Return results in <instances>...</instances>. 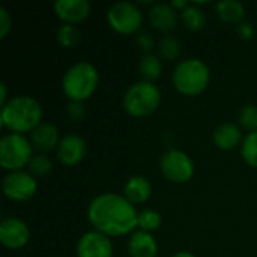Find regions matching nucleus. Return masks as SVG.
<instances>
[{
	"instance_id": "obj_7",
	"label": "nucleus",
	"mask_w": 257,
	"mask_h": 257,
	"mask_svg": "<svg viewBox=\"0 0 257 257\" xmlns=\"http://www.w3.org/2000/svg\"><path fill=\"white\" fill-rule=\"evenodd\" d=\"M110 27L120 35L136 33L143 23L142 9L133 2H117L107 12Z\"/></svg>"
},
{
	"instance_id": "obj_32",
	"label": "nucleus",
	"mask_w": 257,
	"mask_h": 257,
	"mask_svg": "<svg viewBox=\"0 0 257 257\" xmlns=\"http://www.w3.org/2000/svg\"><path fill=\"white\" fill-rule=\"evenodd\" d=\"M8 90H6V84L5 83H0V105L3 107L6 102H8Z\"/></svg>"
},
{
	"instance_id": "obj_2",
	"label": "nucleus",
	"mask_w": 257,
	"mask_h": 257,
	"mask_svg": "<svg viewBox=\"0 0 257 257\" xmlns=\"http://www.w3.org/2000/svg\"><path fill=\"white\" fill-rule=\"evenodd\" d=\"M42 107L32 96H14L3 107L0 113V123L3 128L15 134L32 133L42 122Z\"/></svg>"
},
{
	"instance_id": "obj_14",
	"label": "nucleus",
	"mask_w": 257,
	"mask_h": 257,
	"mask_svg": "<svg viewBox=\"0 0 257 257\" xmlns=\"http://www.w3.org/2000/svg\"><path fill=\"white\" fill-rule=\"evenodd\" d=\"M60 140L62 139H60L59 130L53 123L42 122L38 128H35L30 133V143L33 149L39 151L41 154L57 149Z\"/></svg>"
},
{
	"instance_id": "obj_26",
	"label": "nucleus",
	"mask_w": 257,
	"mask_h": 257,
	"mask_svg": "<svg viewBox=\"0 0 257 257\" xmlns=\"http://www.w3.org/2000/svg\"><path fill=\"white\" fill-rule=\"evenodd\" d=\"M238 120L244 130L248 133L257 131V105L254 104H245L238 114Z\"/></svg>"
},
{
	"instance_id": "obj_34",
	"label": "nucleus",
	"mask_w": 257,
	"mask_h": 257,
	"mask_svg": "<svg viewBox=\"0 0 257 257\" xmlns=\"http://www.w3.org/2000/svg\"><path fill=\"white\" fill-rule=\"evenodd\" d=\"M170 257H196L193 253H190V251H178V253H175L173 256Z\"/></svg>"
},
{
	"instance_id": "obj_19",
	"label": "nucleus",
	"mask_w": 257,
	"mask_h": 257,
	"mask_svg": "<svg viewBox=\"0 0 257 257\" xmlns=\"http://www.w3.org/2000/svg\"><path fill=\"white\" fill-rule=\"evenodd\" d=\"M218 17L230 24H241L245 21V6L238 0H221L215 5Z\"/></svg>"
},
{
	"instance_id": "obj_22",
	"label": "nucleus",
	"mask_w": 257,
	"mask_h": 257,
	"mask_svg": "<svg viewBox=\"0 0 257 257\" xmlns=\"http://www.w3.org/2000/svg\"><path fill=\"white\" fill-rule=\"evenodd\" d=\"M158 54L166 60H176L181 56V42L172 35H166L158 42Z\"/></svg>"
},
{
	"instance_id": "obj_3",
	"label": "nucleus",
	"mask_w": 257,
	"mask_h": 257,
	"mask_svg": "<svg viewBox=\"0 0 257 257\" xmlns=\"http://www.w3.org/2000/svg\"><path fill=\"white\" fill-rule=\"evenodd\" d=\"M99 83V74L95 65L90 62H77L71 65L62 78L63 93L69 101L84 102L96 90Z\"/></svg>"
},
{
	"instance_id": "obj_21",
	"label": "nucleus",
	"mask_w": 257,
	"mask_h": 257,
	"mask_svg": "<svg viewBox=\"0 0 257 257\" xmlns=\"http://www.w3.org/2000/svg\"><path fill=\"white\" fill-rule=\"evenodd\" d=\"M181 20L184 26L191 32H199L206 24V17L203 9L197 3H190L185 9L181 11Z\"/></svg>"
},
{
	"instance_id": "obj_17",
	"label": "nucleus",
	"mask_w": 257,
	"mask_h": 257,
	"mask_svg": "<svg viewBox=\"0 0 257 257\" xmlns=\"http://www.w3.org/2000/svg\"><path fill=\"white\" fill-rule=\"evenodd\" d=\"M128 253L131 257H157L158 245L152 233L136 230L128 241Z\"/></svg>"
},
{
	"instance_id": "obj_30",
	"label": "nucleus",
	"mask_w": 257,
	"mask_h": 257,
	"mask_svg": "<svg viewBox=\"0 0 257 257\" xmlns=\"http://www.w3.org/2000/svg\"><path fill=\"white\" fill-rule=\"evenodd\" d=\"M12 29V18L6 8H0V38H6Z\"/></svg>"
},
{
	"instance_id": "obj_13",
	"label": "nucleus",
	"mask_w": 257,
	"mask_h": 257,
	"mask_svg": "<svg viewBox=\"0 0 257 257\" xmlns=\"http://www.w3.org/2000/svg\"><path fill=\"white\" fill-rule=\"evenodd\" d=\"M56 17L65 24H78L90 14V3L87 0H57L54 2Z\"/></svg>"
},
{
	"instance_id": "obj_9",
	"label": "nucleus",
	"mask_w": 257,
	"mask_h": 257,
	"mask_svg": "<svg viewBox=\"0 0 257 257\" xmlns=\"http://www.w3.org/2000/svg\"><path fill=\"white\" fill-rule=\"evenodd\" d=\"M38 190L36 178L30 172H8L2 182V191L12 202H26L35 196Z\"/></svg>"
},
{
	"instance_id": "obj_20",
	"label": "nucleus",
	"mask_w": 257,
	"mask_h": 257,
	"mask_svg": "<svg viewBox=\"0 0 257 257\" xmlns=\"http://www.w3.org/2000/svg\"><path fill=\"white\" fill-rule=\"evenodd\" d=\"M139 72L145 81L154 83L163 74V62L157 54H143L139 62Z\"/></svg>"
},
{
	"instance_id": "obj_11",
	"label": "nucleus",
	"mask_w": 257,
	"mask_h": 257,
	"mask_svg": "<svg viewBox=\"0 0 257 257\" xmlns=\"http://www.w3.org/2000/svg\"><path fill=\"white\" fill-rule=\"evenodd\" d=\"M77 257H113V244L101 232H86L77 244Z\"/></svg>"
},
{
	"instance_id": "obj_10",
	"label": "nucleus",
	"mask_w": 257,
	"mask_h": 257,
	"mask_svg": "<svg viewBox=\"0 0 257 257\" xmlns=\"http://www.w3.org/2000/svg\"><path fill=\"white\" fill-rule=\"evenodd\" d=\"M30 238V232L27 224L17 218V217H8L3 218L0 223V242L3 247L9 250H18L23 248Z\"/></svg>"
},
{
	"instance_id": "obj_24",
	"label": "nucleus",
	"mask_w": 257,
	"mask_h": 257,
	"mask_svg": "<svg viewBox=\"0 0 257 257\" xmlns=\"http://www.w3.org/2000/svg\"><path fill=\"white\" fill-rule=\"evenodd\" d=\"M241 155L248 166L257 169V131L248 133L244 137L241 145Z\"/></svg>"
},
{
	"instance_id": "obj_23",
	"label": "nucleus",
	"mask_w": 257,
	"mask_h": 257,
	"mask_svg": "<svg viewBox=\"0 0 257 257\" xmlns=\"http://www.w3.org/2000/svg\"><path fill=\"white\" fill-rule=\"evenodd\" d=\"M161 215L160 212H157L155 209H145L139 212V218H137V227L139 230L152 233L155 230L160 229L161 226Z\"/></svg>"
},
{
	"instance_id": "obj_6",
	"label": "nucleus",
	"mask_w": 257,
	"mask_h": 257,
	"mask_svg": "<svg viewBox=\"0 0 257 257\" xmlns=\"http://www.w3.org/2000/svg\"><path fill=\"white\" fill-rule=\"evenodd\" d=\"M33 157V146L23 134L9 133L0 139V166L8 172L23 170Z\"/></svg>"
},
{
	"instance_id": "obj_4",
	"label": "nucleus",
	"mask_w": 257,
	"mask_h": 257,
	"mask_svg": "<svg viewBox=\"0 0 257 257\" xmlns=\"http://www.w3.org/2000/svg\"><path fill=\"white\" fill-rule=\"evenodd\" d=\"M172 80L175 89L179 93L185 96H196L205 92L209 86L211 71L203 60L191 57L176 65V68L173 69Z\"/></svg>"
},
{
	"instance_id": "obj_33",
	"label": "nucleus",
	"mask_w": 257,
	"mask_h": 257,
	"mask_svg": "<svg viewBox=\"0 0 257 257\" xmlns=\"http://www.w3.org/2000/svg\"><path fill=\"white\" fill-rule=\"evenodd\" d=\"M170 5H172V8H175V9L179 8V9L182 11V9H185L190 3H188L187 0H173V2H170Z\"/></svg>"
},
{
	"instance_id": "obj_28",
	"label": "nucleus",
	"mask_w": 257,
	"mask_h": 257,
	"mask_svg": "<svg viewBox=\"0 0 257 257\" xmlns=\"http://www.w3.org/2000/svg\"><path fill=\"white\" fill-rule=\"evenodd\" d=\"M136 42H137V47L145 53V54H151V51L154 50L155 47V39L154 36L146 32V30H142L137 33V38H136Z\"/></svg>"
},
{
	"instance_id": "obj_5",
	"label": "nucleus",
	"mask_w": 257,
	"mask_h": 257,
	"mask_svg": "<svg viewBox=\"0 0 257 257\" xmlns=\"http://www.w3.org/2000/svg\"><path fill=\"white\" fill-rule=\"evenodd\" d=\"M161 102V90L149 81H139L128 87L123 96V108L133 117H148L157 111Z\"/></svg>"
},
{
	"instance_id": "obj_15",
	"label": "nucleus",
	"mask_w": 257,
	"mask_h": 257,
	"mask_svg": "<svg viewBox=\"0 0 257 257\" xmlns=\"http://www.w3.org/2000/svg\"><path fill=\"white\" fill-rule=\"evenodd\" d=\"M149 21L157 30L170 33L178 24V12L170 3H154L149 9Z\"/></svg>"
},
{
	"instance_id": "obj_12",
	"label": "nucleus",
	"mask_w": 257,
	"mask_h": 257,
	"mask_svg": "<svg viewBox=\"0 0 257 257\" xmlns=\"http://www.w3.org/2000/svg\"><path fill=\"white\" fill-rule=\"evenodd\" d=\"M86 149L87 148H86V142L83 137L77 134H68L62 137L56 149V155L59 161L63 163L65 166H75L81 163L83 158L86 157Z\"/></svg>"
},
{
	"instance_id": "obj_31",
	"label": "nucleus",
	"mask_w": 257,
	"mask_h": 257,
	"mask_svg": "<svg viewBox=\"0 0 257 257\" xmlns=\"http://www.w3.org/2000/svg\"><path fill=\"white\" fill-rule=\"evenodd\" d=\"M236 29H238V35H239L242 39H251V38L254 36V27H253V24L248 23V21H242L241 24L236 26Z\"/></svg>"
},
{
	"instance_id": "obj_25",
	"label": "nucleus",
	"mask_w": 257,
	"mask_h": 257,
	"mask_svg": "<svg viewBox=\"0 0 257 257\" xmlns=\"http://www.w3.org/2000/svg\"><path fill=\"white\" fill-rule=\"evenodd\" d=\"M57 41L62 47H75L81 41V32L74 24H62L57 29Z\"/></svg>"
},
{
	"instance_id": "obj_1",
	"label": "nucleus",
	"mask_w": 257,
	"mask_h": 257,
	"mask_svg": "<svg viewBox=\"0 0 257 257\" xmlns=\"http://www.w3.org/2000/svg\"><path fill=\"white\" fill-rule=\"evenodd\" d=\"M87 218L96 232L108 238L134 233L139 212L136 206L117 193H102L92 199L87 206Z\"/></svg>"
},
{
	"instance_id": "obj_16",
	"label": "nucleus",
	"mask_w": 257,
	"mask_h": 257,
	"mask_svg": "<svg viewBox=\"0 0 257 257\" xmlns=\"http://www.w3.org/2000/svg\"><path fill=\"white\" fill-rule=\"evenodd\" d=\"M212 140L214 145L221 149V151H232L235 148H238L239 145H242V133L241 128L232 122H226L221 123L220 126H217L212 133Z\"/></svg>"
},
{
	"instance_id": "obj_18",
	"label": "nucleus",
	"mask_w": 257,
	"mask_h": 257,
	"mask_svg": "<svg viewBox=\"0 0 257 257\" xmlns=\"http://www.w3.org/2000/svg\"><path fill=\"white\" fill-rule=\"evenodd\" d=\"M152 194V185L145 176H131L123 187V196L133 203L140 205L149 200Z\"/></svg>"
},
{
	"instance_id": "obj_8",
	"label": "nucleus",
	"mask_w": 257,
	"mask_h": 257,
	"mask_svg": "<svg viewBox=\"0 0 257 257\" xmlns=\"http://www.w3.org/2000/svg\"><path fill=\"white\" fill-rule=\"evenodd\" d=\"M163 176L173 184H185L194 175V163L188 154L181 149H169L160 160Z\"/></svg>"
},
{
	"instance_id": "obj_29",
	"label": "nucleus",
	"mask_w": 257,
	"mask_h": 257,
	"mask_svg": "<svg viewBox=\"0 0 257 257\" xmlns=\"http://www.w3.org/2000/svg\"><path fill=\"white\" fill-rule=\"evenodd\" d=\"M66 113H68L69 119H72L75 122H80L84 117V114H86V108H84L83 102L69 101V104L66 107Z\"/></svg>"
},
{
	"instance_id": "obj_27",
	"label": "nucleus",
	"mask_w": 257,
	"mask_h": 257,
	"mask_svg": "<svg viewBox=\"0 0 257 257\" xmlns=\"http://www.w3.org/2000/svg\"><path fill=\"white\" fill-rule=\"evenodd\" d=\"M51 161L45 154H36L32 157L29 163V172L36 178V176H45L51 172Z\"/></svg>"
}]
</instances>
